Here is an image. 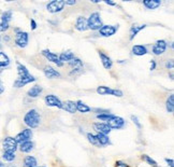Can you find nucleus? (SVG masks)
<instances>
[{
	"label": "nucleus",
	"mask_w": 174,
	"mask_h": 167,
	"mask_svg": "<svg viewBox=\"0 0 174 167\" xmlns=\"http://www.w3.org/2000/svg\"><path fill=\"white\" fill-rule=\"evenodd\" d=\"M10 27V24L4 23V22H0V32H4L7 31Z\"/></svg>",
	"instance_id": "nucleus-36"
},
{
	"label": "nucleus",
	"mask_w": 174,
	"mask_h": 167,
	"mask_svg": "<svg viewBox=\"0 0 174 167\" xmlns=\"http://www.w3.org/2000/svg\"><path fill=\"white\" fill-rule=\"evenodd\" d=\"M132 53L136 56H143V55L147 54L148 51H147V48L145 45H140V44H136V45L132 46Z\"/></svg>",
	"instance_id": "nucleus-18"
},
{
	"label": "nucleus",
	"mask_w": 174,
	"mask_h": 167,
	"mask_svg": "<svg viewBox=\"0 0 174 167\" xmlns=\"http://www.w3.org/2000/svg\"><path fill=\"white\" fill-rule=\"evenodd\" d=\"M64 0H53L51 2L47 3L46 5V9L47 11L51 13H58L62 12L64 8Z\"/></svg>",
	"instance_id": "nucleus-5"
},
{
	"label": "nucleus",
	"mask_w": 174,
	"mask_h": 167,
	"mask_svg": "<svg viewBox=\"0 0 174 167\" xmlns=\"http://www.w3.org/2000/svg\"><path fill=\"white\" fill-rule=\"evenodd\" d=\"M24 164H25V167H37V159L34 156H26L25 159H24Z\"/></svg>",
	"instance_id": "nucleus-27"
},
{
	"label": "nucleus",
	"mask_w": 174,
	"mask_h": 167,
	"mask_svg": "<svg viewBox=\"0 0 174 167\" xmlns=\"http://www.w3.org/2000/svg\"><path fill=\"white\" fill-rule=\"evenodd\" d=\"M45 100V104L49 107H56V108L62 109V101L59 99L57 96L55 95H47L44 98Z\"/></svg>",
	"instance_id": "nucleus-8"
},
{
	"label": "nucleus",
	"mask_w": 174,
	"mask_h": 167,
	"mask_svg": "<svg viewBox=\"0 0 174 167\" xmlns=\"http://www.w3.org/2000/svg\"><path fill=\"white\" fill-rule=\"evenodd\" d=\"M42 91H43L42 86H40V85H34V86H32V88L28 91L27 95H28L29 97H31V98H36V97H38L40 94H41Z\"/></svg>",
	"instance_id": "nucleus-22"
},
{
	"label": "nucleus",
	"mask_w": 174,
	"mask_h": 167,
	"mask_svg": "<svg viewBox=\"0 0 174 167\" xmlns=\"http://www.w3.org/2000/svg\"><path fill=\"white\" fill-rule=\"evenodd\" d=\"M4 92V86H3V83L1 82V80H0V94H2Z\"/></svg>",
	"instance_id": "nucleus-44"
},
{
	"label": "nucleus",
	"mask_w": 174,
	"mask_h": 167,
	"mask_svg": "<svg viewBox=\"0 0 174 167\" xmlns=\"http://www.w3.org/2000/svg\"><path fill=\"white\" fill-rule=\"evenodd\" d=\"M166 67L168 68V69H172V68H173V60H172V59H170V62L166 63Z\"/></svg>",
	"instance_id": "nucleus-39"
},
{
	"label": "nucleus",
	"mask_w": 174,
	"mask_h": 167,
	"mask_svg": "<svg viewBox=\"0 0 174 167\" xmlns=\"http://www.w3.org/2000/svg\"><path fill=\"white\" fill-rule=\"evenodd\" d=\"M42 55H43L46 59H49L50 62L54 63L55 65H57L58 67H62V65H64L60 60H59L58 55L53 53V52H51L50 50H44V51H42Z\"/></svg>",
	"instance_id": "nucleus-10"
},
{
	"label": "nucleus",
	"mask_w": 174,
	"mask_h": 167,
	"mask_svg": "<svg viewBox=\"0 0 174 167\" xmlns=\"http://www.w3.org/2000/svg\"><path fill=\"white\" fill-rule=\"evenodd\" d=\"M116 166H119V167H128V165H126L124 162H120V161H118V162H116Z\"/></svg>",
	"instance_id": "nucleus-42"
},
{
	"label": "nucleus",
	"mask_w": 174,
	"mask_h": 167,
	"mask_svg": "<svg viewBox=\"0 0 174 167\" xmlns=\"http://www.w3.org/2000/svg\"><path fill=\"white\" fill-rule=\"evenodd\" d=\"M3 149L8 152H15L17 149V142L13 137H7L3 140Z\"/></svg>",
	"instance_id": "nucleus-7"
},
{
	"label": "nucleus",
	"mask_w": 174,
	"mask_h": 167,
	"mask_svg": "<svg viewBox=\"0 0 174 167\" xmlns=\"http://www.w3.org/2000/svg\"><path fill=\"white\" fill-rule=\"evenodd\" d=\"M31 137H32V131H31V129L27 128V129H24V131H21L20 134H17V136H16L14 139L16 140L17 144H23V142L30 140Z\"/></svg>",
	"instance_id": "nucleus-11"
},
{
	"label": "nucleus",
	"mask_w": 174,
	"mask_h": 167,
	"mask_svg": "<svg viewBox=\"0 0 174 167\" xmlns=\"http://www.w3.org/2000/svg\"><path fill=\"white\" fill-rule=\"evenodd\" d=\"M16 36H15V44L20 48H26L29 41V35L26 31H22L20 29H15Z\"/></svg>",
	"instance_id": "nucleus-4"
},
{
	"label": "nucleus",
	"mask_w": 174,
	"mask_h": 167,
	"mask_svg": "<svg viewBox=\"0 0 174 167\" xmlns=\"http://www.w3.org/2000/svg\"><path fill=\"white\" fill-rule=\"evenodd\" d=\"M69 65L73 69L70 72V75H76V73H79V72H81L83 70V63L80 58H75L74 57L71 62H69Z\"/></svg>",
	"instance_id": "nucleus-13"
},
{
	"label": "nucleus",
	"mask_w": 174,
	"mask_h": 167,
	"mask_svg": "<svg viewBox=\"0 0 174 167\" xmlns=\"http://www.w3.org/2000/svg\"><path fill=\"white\" fill-rule=\"evenodd\" d=\"M166 162L168 163V165H169L170 167H174L173 166V159H166Z\"/></svg>",
	"instance_id": "nucleus-43"
},
{
	"label": "nucleus",
	"mask_w": 174,
	"mask_h": 167,
	"mask_svg": "<svg viewBox=\"0 0 174 167\" xmlns=\"http://www.w3.org/2000/svg\"><path fill=\"white\" fill-rule=\"evenodd\" d=\"M96 137H97L98 144H101V146H106V144H110V138L108 137V135L98 133V135H96Z\"/></svg>",
	"instance_id": "nucleus-25"
},
{
	"label": "nucleus",
	"mask_w": 174,
	"mask_h": 167,
	"mask_svg": "<svg viewBox=\"0 0 174 167\" xmlns=\"http://www.w3.org/2000/svg\"><path fill=\"white\" fill-rule=\"evenodd\" d=\"M30 25H31V29H32V30H34V29L37 28V23H36V21H34V20H31V21H30Z\"/></svg>",
	"instance_id": "nucleus-40"
},
{
	"label": "nucleus",
	"mask_w": 174,
	"mask_h": 167,
	"mask_svg": "<svg viewBox=\"0 0 174 167\" xmlns=\"http://www.w3.org/2000/svg\"><path fill=\"white\" fill-rule=\"evenodd\" d=\"M118 30V25H102L99 29V33L102 37H112Z\"/></svg>",
	"instance_id": "nucleus-6"
},
{
	"label": "nucleus",
	"mask_w": 174,
	"mask_h": 167,
	"mask_svg": "<svg viewBox=\"0 0 174 167\" xmlns=\"http://www.w3.org/2000/svg\"><path fill=\"white\" fill-rule=\"evenodd\" d=\"M166 110H168V112L172 113L174 110V95L173 94H171V95L168 97V99H166Z\"/></svg>",
	"instance_id": "nucleus-29"
},
{
	"label": "nucleus",
	"mask_w": 174,
	"mask_h": 167,
	"mask_svg": "<svg viewBox=\"0 0 174 167\" xmlns=\"http://www.w3.org/2000/svg\"><path fill=\"white\" fill-rule=\"evenodd\" d=\"M43 72H44V75H45V77L49 78V79H55V78L60 77V73H59L56 69H54V68L51 67V66H45L44 67Z\"/></svg>",
	"instance_id": "nucleus-14"
},
{
	"label": "nucleus",
	"mask_w": 174,
	"mask_h": 167,
	"mask_svg": "<svg viewBox=\"0 0 174 167\" xmlns=\"http://www.w3.org/2000/svg\"><path fill=\"white\" fill-rule=\"evenodd\" d=\"M109 126H110V128H122L124 127L125 125V121H124L123 118H120V116H113L112 118L106 122Z\"/></svg>",
	"instance_id": "nucleus-9"
},
{
	"label": "nucleus",
	"mask_w": 174,
	"mask_h": 167,
	"mask_svg": "<svg viewBox=\"0 0 174 167\" xmlns=\"http://www.w3.org/2000/svg\"><path fill=\"white\" fill-rule=\"evenodd\" d=\"M94 128L100 134H104V135H108L110 134L111 128L110 126L108 125L106 123H95L94 124Z\"/></svg>",
	"instance_id": "nucleus-17"
},
{
	"label": "nucleus",
	"mask_w": 174,
	"mask_h": 167,
	"mask_svg": "<svg viewBox=\"0 0 174 167\" xmlns=\"http://www.w3.org/2000/svg\"><path fill=\"white\" fill-rule=\"evenodd\" d=\"M75 28L79 31H85L88 29L87 27V20L84 16H79L76 18V22H75Z\"/></svg>",
	"instance_id": "nucleus-16"
},
{
	"label": "nucleus",
	"mask_w": 174,
	"mask_h": 167,
	"mask_svg": "<svg viewBox=\"0 0 174 167\" xmlns=\"http://www.w3.org/2000/svg\"><path fill=\"white\" fill-rule=\"evenodd\" d=\"M99 56H100V59H101V62H102V65L104 67L105 69H111L113 66V60L111 59V57H109L106 54H104L103 52L99 51Z\"/></svg>",
	"instance_id": "nucleus-15"
},
{
	"label": "nucleus",
	"mask_w": 174,
	"mask_h": 167,
	"mask_svg": "<svg viewBox=\"0 0 174 167\" xmlns=\"http://www.w3.org/2000/svg\"><path fill=\"white\" fill-rule=\"evenodd\" d=\"M87 138H88V141H89L92 144H94V146H97V144H98L97 137H96V135H94V134L88 133V134H87Z\"/></svg>",
	"instance_id": "nucleus-34"
},
{
	"label": "nucleus",
	"mask_w": 174,
	"mask_h": 167,
	"mask_svg": "<svg viewBox=\"0 0 174 167\" xmlns=\"http://www.w3.org/2000/svg\"><path fill=\"white\" fill-rule=\"evenodd\" d=\"M40 121H41V116H40V114H39V112L36 109L29 110L24 116V123L30 128L38 127L40 125Z\"/></svg>",
	"instance_id": "nucleus-2"
},
{
	"label": "nucleus",
	"mask_w": 174,
	"mask_h": 167,
	"mask_svg": "<svg viewBox=\"0 0 174 167\" xmlns=\"http://www.w3.org/2000/svg\"><path fill=\"white\" fill-rule=\"evenodd\" d=\"M40 167H45V166H40Z\"/></svg>",
	"instance_id": "nucleus-48"
},
{
	"label": "nucleus",
	"mask_w": 174,
	"mask_h": 167,
	"mask_svg": "<svg viewBox=\"0 0 174 167\" xmlns=\"http://www.w3.org/2000/svg\"><path fill=\"white\" fill-rule=\"evenodd\" d=\"M76 111H80V112H82V113H87L90 111V107H88L86 104H84L83 101L79 100L76 103Z\"/></svg>",
	"instance_id": "nucleus-28"
},
{
	"label": "nucleus",
	"mask_w": 174,
	"mask_h": 167,
	"mask_svg": "<svg viewBox=\"0 0 174 167\" xmlns=\"http://www.w3.org/2000/svg\"><path fill=\"white\" fill-rule=\"evenodd\" d=\"M59 60L64 64V62H71L72 59L74 58V54L72 53V52H70V51H67V52H62V54L59 55Z\"/></svg>",
	"instance_id": "nucleus-23"
},
{
	"label": "nucleus",
	"mask_w": 174,
	"mask_h": 167,
	"mask_svg": "<svg viewBox=\"0 0 174 167\" xmlns=\"http://www.w3.org/2000/svg\"><path fill=\"white\" fill-rule=\"evenodd\" d=\"M142 159L146 161V162L148 163L149 165H152V166H157L156 161H154V159H152V157H149L148 155H142Z\"/></svg>",
	"instance_id": "nucleus-35"
},
{
	"label": "nucleus",
	"mask_w": 174,
	"mask_h": 167,
	"mask_svg": "<svg viewBox=\"0 0 174 167\" xmlns=\"http://www.w3.org/2000/svg\"><path fill=\"white\" fill-rule=\"evenodd\" d=\"M2 157H3V159H4V161H7V162H12V161H14V159H15V153H14V152L4 151Z\"/></svg>",
	"instance_id": "nucleus-31"
},
{
	"label": "nucleus",
	"mask_w": 174,
	"mask_h": 167,
	"mask_svg": "<svg viewBox=\"0 0 174 167\" xmlns=\"http://www.w3.org/2000/svg\"><path fill=\"white\" fill-rule=\"evenodd\" d=\"M76 1L75 0H72V1H64V5H75Z\"/></svg>",
	"instance_id": "nucleus-45"
},
{
	"label": "nucleus",
	"mask_w": 174,
	"mask_h": 167,
	"mask_svg": "<svg viewBox=\"0 0 174 167\" xmlns=\"http://www.w3.org/2000/svg\"><path fill=\"white\" fill-rule=\"evenodd\" d=\"M11 20H12V12L11 11H5V12L2 13V15H1V22L10 24Z\"/></svg>",
	"instance_id": "nucleus-32"
},
{
	"label": "nucleus",
	"mask_w": 174,
	"mask_h": 167,
	"mask_svg": "<svg viewBox=\"0 0 174 167\" xmlns=\"http://www.w3.org/2000/svg\"><path fill=\"white\" fill-rule=\"evenodd\" d=\"M17 73H18V78L16 79L15 82H14V86L15 88H22L24 85L36 81V78L33 77V76H31L29 73L28 69L26 68V66H24L21 63H17Z\"/></svg>",
	"instance_id": "nucleus-1"
},
{
	"label": "nucleus",
	"mask_w": 174,
	"mask_h": 167,
	"mask_svg": "<svg viewBox=\"0 0 174 167\" xmlns=\"http://www.w3.org/2000/svg\"><path fill=\"white\" fill-rule=\"evenodd\" d=\"M143 5H145L146 9L155 10V9H157L158 7H160L161 1H160V0H144Z\"/></svg>",
	"instance_id": "nucleus-20"
},
{
	"label": "nucleus",
	"mask_w": 174,
	"mask_h": 167,
	"mask_svg": "<svg viewBox=\"0 0 174 167\" xmlns=\"http://www.w3.org/2000/svg\"><path fill=\"white\" fill-rule=\"evenodd\" d=\"M97 93L100 95H113V90L109 86H99L97 88Z\"/></svg>",
	"instance_id": "nucleus-30"
},
{
	"label": "nucleus",
	"mask_w": 174,
	"mask_h": 167,
	"mask_svg": "<svg viewBox=\"0 0 174 167\" xmlns=\"http://www.w3.org/2000/svg\"><path fill=\"white\" fill-rule=\"evenodd\" d=\"M131 120H132V121H133V123H134V124H136V126H138V128H139V129H141V128H142V125H141V123H140V122H139V119L136 118V116H131Z\"/></svg>",
	"instance_id": "nucleus-37"
},
{
	"label": "nucleus",
	"mask_w": 174,
	"mask_h": 167,
	"mask_svg": "<svg viewBox=\"0 0 174 167\" xmlns=\"http://www.w3.org/2000/svg\"><path fill=\"white\" fill-rule=\"evenodd\" d=\"M156 69V62L154 60V59H152L151 60V70H155Z\"/></svg>",
	"instance_id": "nucleus-41"
},
{
	"label": "nucleus",
	"mask_w": 174,
	"mask_h": 167,
	"mask_svg": "<svg viewBox=\"0 0 174 167\" xmlns=\"http://www.w3.org/2000/svg\"><path fill=\"white\" fill-rule=\"evenodd\" d=\"M0 167H4V164L2 162H0Z\"/></svg>",
	"instance_id": "nucleus-47"
},
{
	"label": "nucleus",
	"mask_w": 174,
	"mask_h": 167,
	"mask_svg": "<svg viewBox=\"0 0 174 167\" xmlns=\"http://www.w3.org/2000/svg\"><path fill=\"white\" fill-rule=\"evenodd\" d=\"M87 27L92 30H99L102 27V21L100 18V14L98 12L92 13L87 20Z\"/></svg>",
	"instance_id": "nucleus-3"
},
{
	"label": "nucleus",
	"mask_w": 174,
	"mask_h": 167,
	"mask_svg": "<svg viewBox=\"0 0 174 167\" xmlns=\"http://www.w3.org/2000/svg\"><path fill=\"white\" fill-rule=\"evenodd\" d=\"M20 149H21V151L24 152V153H28V152H30L31 150L33 149V142L30 141V140L23 142V144H21Z\"/></svg>",
	"instance_id": "nucleus-26"
},
{
	"label": "nucleus",
	"mask_w": 174,
	"mask_h": 167,
	"mask_svg": "<svg viewBox=\"0 0 174 167\" xmlns=\"http://www.w3.org/2000/svg\"><path fill=\"white\" fill-rule=\"evenodd\" d=\"M166 50V42L164 40H158L153 46V54L154 55H161Z\"/></svg>",
	"instance_id": "nucleus-12"
},
{
	"label": "nucleus",
	"mask_w": 174,
	"mask_h": 167,
	"mask_svg": "<svg viewBox=\"0 0 174 167\" xmlns=\"http://www.w3.org/2000/svg\"><path fill=\"white\" fill-rule=\"evenodd\" d=\"M145 27H146L145 24H143V25H132L130 27V37H129V39H130V40H133L134 37H136L141 30H143Z\"/></svg>",
	"instance_id": "nucleus-21"
},
{
	"label": "nucleus",
	"mask_w": 174,
	"mask_h": 167,
	"mask_svg": "<svg viewBox=\"0 0 174 167\" xmlns=\"http://www.w3.org/2000/svg\"><path fill=\"white\" fill-rule=\"evenodd\" d=\"M113 96L116 97H123V92L120 90H113Z\"/></svg>",
	"instance_id": "nucleus-38"
},
{
	"label": "nucleus",
	"mask_w": 174,
	"mask_h": 167,
	"mask_svg": "<svg viewBox=\"0 0 174 167\" xmlns=\"http://www.w3.org/2000/svg\"><path fill=\"white\" fill-rule=\"evenodd\" d=\"M112 116H113V114H112V113L108 112V111H105V112L100 113V114H98V116H97V118L99 119V120H101V121H106V122H108L109 120H110V119L112 118Z\"/></svg>",
	"instance_id": "nucleus-33"
},
{
	"label": "nucleus",
	"mask_w": 174,
	"mask_h": 167,
	"mask_svg": "<svg viewBox=\"0 0 174 167\" xmlns=\"http://www.w3.org/2000/svg\"><path fill=\"white\" fill-rule=\"evenodd\" d=\"M11 60L9 56L3 52H0V68H5L10 65Z\"/></svg>",
	"instance_id": "nucleus-24"
},
{
	"label": "nucleus",
	"mask_w": 174,
	"mask_h": 167,
	"mask_svg": "<svg viewBox=\"0 0 174 167\" xmlns=\"http://www.w3.org/2000/svg\"><path fill=\"white\" fill-rule=\"evenodd\" d=\"M62 109L70 113L76 112V103L72 100H67L66 103H62Z\"/></svg>",
	"instance_id": "nucleus-19"
},
{
	"label": "nucleus",
	"mask_w": 174,
	"mask_h": 167,
	"mask_svg": "<svg viewBox=\"0 0 174 167\" xmlns=\"http://www.w3.org/2000/svg\"><path fill=\"white\" fill-rule=\"evenodd\" d=\"M105 3H106V5H113V7H114V5H116L115 2H113V1H110V0H106V1H105Z\"/></svg>",
	"instance_id": "nucleus-46"
}]
</instances>
